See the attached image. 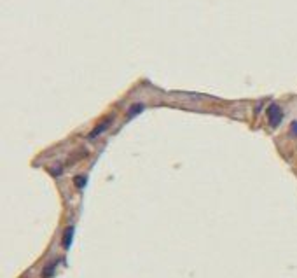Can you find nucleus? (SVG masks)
<instances>
[{
  "mask_svg": "<svg viewBox=\"0 0 297 278\" xmlns=\"http://www.w3.org/2000/svg\"><path fill=\"white\" fill-rule=\"evenodd\" d=\"M73 226H69V228L63 231V236H61V247L65 250H69L72 247V241H73Z\"/></svg>",
  "mask_w": 297,
  "mask_h": 278,
  "instance_id": "7ed1b4c3",
  "label": "nucleus"
},
{
  "mask_svg": "<svg viewBox=\"0 0 297 278\" xmlns=\"http://www.w3.org/2000/svg\"><path fill=\"white\" fill-rule=\"evenodd\" d=\"M56 264H58V261H54V262H51V264H47L42 270V278H51L54 275V271H56Z\"/></svg>",
  "mask_w": 297,
  "mask_h": 278,
  "instance_id": "39448f33",
  "label": "nucleus"
},
{
  "mask_svg": "<svg viewBox=\"0 0 297 278\" xmlns=\"http://www.w3.org/2000/svg\"><path fill=\"white\" fill-rule=\"evenodd\" d=\"M290 131H292V137H296L297 139V121H292V124H290Z\"/></svg>",
  "mask_w": 297,
  "mask_h": 278,
  "instance_id": "6e6552de",
  "label": "nucleus"
},
{
  "mask_svg": "<svg viewBox=\"0 0 297 278\" xmlns=\"http://www.w3.org/2000/svg\"><path fill=\"white\" fill-rule=\"evenodd\" d=\"M266 114H268V121L271 128H278L281 124V121H283V111H281V107L278 103H271L268 107Z\"/></svg>",
  "mask_w": 297,
  "mask_h": 278,
  "instance_id": "f257e3e1",
  "label": "nucleus"
},
{
  "mask_svg": "<svg viewBox=\"0 0 297 278\" xmlns=\"http://www.w3.org/2000/svg\"><path fill=\"white\" fill-rule=\"evenodd\" d=\"M143 109H145V105L143 103H133V105L130 107V111H128V119H131V117H135V116H138V114H142L143 112Z\"/></svg>",
  "mask_w": 297,
  "mask_h": 278,
  "instance_id": "20e7f679",
  "label": "nucleus"
},
{
  "mask_svg": "<svg viewBox=\"0 0 297 278\" xmlns=\"http://www.w3.org/2000/svg\"><path fill=\"white\" fill-rule=\"evenodd\" d=\"M49 173H51V175L53 177H60L61 173H63V164H54L53 168H49Z\"/></svg>",
  "mask_w": 297,
  "mask_h": 278,
  "instance_id": "0eeeda50",
  "label": "nucleus"
},
{
  "mask_svg": "<svg viewBox=\"0 0 297 278\" xmlns=\"http://www.w3.org/2000/svg\"><path fill=\"white\" fill-rule=\"evenodd\" d=\"M110 123H112V117H107V119H103L102 123H100V124H96V126H94L93 130H91V133H90V139L93 140V139H96L98 135H102L103 131H105L107 128L110 126Z\"/></svg>",
  "mask_w": 297,
  "mask_h": 278,
  "instance_id": "f03ea898",
  "label": "nucleus"
},
{
  "mask_svg": "<svg viewBox=\"0 0 297 278\" xmlns=\"http://www.w3.org/2000/svg\"><path fill=\"white\" fill-rule=\"evenodd\" d=\"M73 184H75V187L77 189H84L86 184H88V179H86V175H75L73 177Z\"/></svg>",
  "mask_w": 297,
  "mask_h": 278,
  "instance_id": "423d86ee",
  "label": "nucleus"
}]
</instances>
